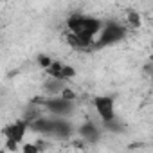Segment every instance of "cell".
I'll return each mask as SVG.
<instances>
[{"label":"cell","mask_w":153,"mask_h":153,"mask_svg":"<svg viewBox=\"0 0 153 153\" xmlns=\"http://www.w3.org/2000/svg\"><path fill=\"white\" fill-rule=\"evenodd\" d=\"M59 97L61 99H65V101H72V103H76V99H78V94H76L68 85L61 90V94H59Z\"/></svg>","instance_id":"5bb4252c"},{"label":"cell","mask_w":153,"mask_h":153,"mask_svg":"<svg viewBox=\"0 0 153 153\" xmlns=\"http://www.w3.org/2000/svg\"><path fill=\"white\" fill-rule=\"evenodd\" d=\"M92 105H94V108H96V112L99 115L101 124L117 117L115 115V101H114V97H110V96H96L92 99Z\"/></svg>","instance_id":"277c9868"},{"label":"cell","mask_w":153,"mask_h":153,"mask_svg":"<svg viewBox=\"0 0 153 153\" xmlns=\"http://www.w3.org/2000/svg\"><path fill=\"white\" fill-rule=\"evenodd\" d=\"M76 131H78V135L81 137L83 142L87 144H97L101 140V135H103V130H101V124L87 119L85 123H81L78 128H76Z\"/></svg>","instance_id":"5b68a950"},{"label":"cell","mask_w":153,"mask_h":153,"mask_svg":"<svg viewBox=\"0 0 153 153\" xmlns=\"http://www.w3.org/2000/svg\"><path fill=\"white\" fill-rule=\"evenodd\" d=\"M43 148H45V142H43V140L27 142V144H22V146H20V153H42Z\"/></svg>","instance_id":"7c38bea8"},{"label":"cell","mask_w":153,"mask_h":153,"mask_svg":"<svg viewBox=\"0 0 153 153\" xmlns=\"http://www.w3.org/2000/svg\"><path fill=\"white\" fill-rule=\"evenodd\" d=\"M126 22H128V25L133 27V29H139V27L142 25V18H140V15H139L137 11H128Z\"/></svg>","instance_id":"4fadbf2b"},{"label":"cell","mask_w":153,"mask_h":153,"mask_svg":"<svg viewBox=\"0 0 153 153\" xmlns=\"http://www.w3.org/2000/svg\"><path fill=\"white\" fill-rule=\"evenodd\" d=\"M124 38H126V27L115 20H108V22H103V27H101L94 45L96 47H110V45L123 42Z\"/></svg>","instance_id":"3957f363"},{"label":"cell","mask_w":153,"mask_h":153,"mask_svg":"<svg viewBox=\"0 0 153 153\" xmlns=\"http://www.w3.org/2000/svg\"><path fill=\"white\" fill-rule=\"evenodd\" d=\"M31 103L40 105L43 108V112H47L51 117H63L68 119L74 112H76V103L72 101H65L59 96L56 97H34Z\"/></svg>","instance_id":"7a4b0ae2"},{"label":"cell","mask_w":153,"mask_h":153,"mask_svg":"<svg viewBox=\"0 0 153 153\" xmlns=\"http://www.w3.org/2000/svg\"><path fill=\"white\" fill-rule=\"evenodd\" d=\"M2 153H9V151H2Z\"/></svg>","instance_id":"2e32d148"},{"label":"cell","mask_w":153,"mask_h":153,"mask_svg":"<svg viewBox=\"0 0 153 153\" xmlns=\"http://www.w3.org/2000/svg\"><path fill=\"white\" fill-rule=\"evenodd\" d=\"M52 61H54V59H52V58H49L47 54H40V56H38V63H40V65H42V68H45V70L51 67V63H52Z\"/></svg>","instance_id":"9a60e30c"},{"label":"cell","mask_w":153,"mask_h":153,"mask_svg":"<svg viewBox=\"0 0 153 153\" xmlns=\"http://www.w3.org/2000/svg\"><path fill=\"white\" fill-rule=\"evenodd\" d=\"M101 130L105 131H110V133H123L124 131V124L115 117V119H112V121H108V123H103L101 124Z\"/></svg>","instance_id":"8fae6325"},{"label":"cell","mask_w":153,"mask_h":153,"mask_svg":"<svg viewBox=\"0 0 153 153\" xmlns=\"http://www.w3.org/2000/svg\"><path fill=\"white\" fill-rule=\"evenodd\" d=\"M29 130L38 133V135L51 137V133H52V117L51 115H42L40 119H36L34 123L29 124Z\"/></svg>","instance_id":"ba28073f"},{"label":"cell","mask_w":153,"mask_h":153,"mask_svg":"<svg viewBox=\"0 0 153 153\" xmlns=\"http://www.w3.org/2000/svg\"><path fill=\"white\" fill-rule=\"evenodd\" d=\"M65 87H67L65 81H59V79H54V78H47L45 83H43V90H45L47 97H56V96H59Z\"/></svg>","instance_id":"30bf717a"},{"label":"cell","mask_w":153,"mask_h":153,"mask_svg":"<svg viewBox=\"0 0 153 153\" xmlns=\"http://www.w3.org/2000/svg\"><path fill=\"white\" fill-rule=\"evenodd\" d=\"M42 115H45V112H43V108L40 106V105H34V103H27V106L24 108V114H22V121L24 123H27V126L31 124V123H34L36 119H40Z\"/></svg>","instance_id":"9c48e42d"},{"label":"cell","mask_w":153,"mask_h":153,"mask_svg":"<svg viewBox=\"0 0 153 153\" xmlns=\"http://www.w3.org/2000/svg\"><path fill=\"white\" fill-rule=\"evenodd\" d=\"M74 131H76V128H74V124L68 119L52 117V133H51L52 139H56V140H68L74 135Z\"/></svg>","instance_id":"52a82bcc"},{"label":"cell","mask_w":153,"mask_h":153,"mask_svg":"<svg viewBox=\"0 0 153 153\" xmlns=\"http://www.w3.org/2000/svg\"><path fill=\"white\" fill-rule=\"evenodd\" d=\"M101 27H103V20H99L96 16H87V15L76 13V15H70L67 18L68 34L78 36V38L87 40V42H96Z\"/></svg>","instance_id":"6da1fadb"},{"label":"cell","mask_w":153,"mask_h":153,"mask_svg":"<svg viewBox=\"0 0 153 153\" xmlns=\"http://www.w3.org/2000/svg\"><path fill=\"white\" fill-rule=\"evenodd\" d=\"M27 131H29L27 123H24L22 119H18V121H15V123L6 124L4 130H2V135H4V140H13V142H16V144H22Z\"/></svg>","instance_id":"8992f818"}]
</instances>
